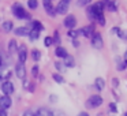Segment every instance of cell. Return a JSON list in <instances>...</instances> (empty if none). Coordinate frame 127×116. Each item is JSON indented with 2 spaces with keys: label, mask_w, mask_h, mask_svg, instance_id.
Wrapping results in <instances>:
<instances>
[{
  "label": "cell",
  "mask_w": 127,
  "mask_h": 116,
  "mask_svg": "<svg viewBox=\"0 0 127 116\" xmlns=\"http://www.w3.org/2000/svg\"><path fill=\"white\" fill-rule=\"evenodd\" d=\"M104 3H101V1H98V3L96 4H92L90 7L88 8V15L90 19H96L98 15L102 14V11H104Z\"/></svg>",
  "instance_id": "obj_1"
},
{
  "label": "cell",
  "mask_w": 127,
  "mask_h": 116,
  "mask_svg": "<svg viewBox=\"0 0 127 116\" xmlns=\"http://www.w3.org/2000/svg\"><path fill=\"white\" fill-rule=\"evenodd\" d=\"M11 10H12V14H14V17L18 18V19H29V17H30V15H29V12L26 11V10L23 8V7L21 6L19 3L12 4Z\"/></svg>",
  "instance_id": "obj_2"
},
{
  "label": "cell",
  "mask_w": 127,
  "mask_h": 116,
  "mask_svg": "<svg viewBox=\"0 0 127 116\" xmlns=\"http://www.w3.org/2000/svg\"><path fill=\"white\" fill-rule=\"evenodd\" d=\"M102 102H104V100H102V97L100 96V94H93V96H90L86 100L85 105H86L88 109H96V108H98Z\"/></svg>",
  "instance_id": "obj_3"
},
{
  "label": "cell",
  "mask_w": 127,
  "mask_h": 116,
  "mask_svg": "<svg viewBox=\"0 0 127 116\" xmlns=\"http://www.w3.org/2000/svg\"><path fill=\"white\" fill-rule=\"evenodd\" d=\"M90 40H92V47L94 49H101L104 47V40H102V36L100 33H94Z\"/></svg>",
  "instance_id": "obj_4"
},
{
  "label": "cell",
  "mask_w": 127,
  "mask_h": 116,
  "mask_svg": "<svg viewBox=\"0 0 127 116\" xmlns=\"http://www.w3.org/2000/svg\"><path fill=\"white\" fill-rule=\"evenodd\" d=\"M70 1L71 0H60L56 6V12L62 15H66L67 11H68V7H70Z\"/></svg>",
  "instance_id": "obj_5"
},
{
  "label": "cell",
  "mask_w": 127,
  "mask_h": 116,
  "mask_svg": "<svg viewBox=\"0 0 127 116\" xmlns=\"http://www.w3.org/2000/svg\"><path fill=\"white\" fill-rule=\"evenodd\" d=\"M42 4H44V8H45V11L48 12V15L55 18L58 12H56V7L52 4V1H51V0H42Z\"/></svg>",
  "instance_id": "obj_6"
},
{
  "label": "cell",
  "mask_w": 127,
  "mask_h": 116,
  "mask_svg": "<svg viewBox=\"0 0 127 116\" xmlns=\"http://www.w3.org/2000/svg\"><path fill=\"white\" fill-rule=\"evenodd\" d=\"M1 91L4 93V96H10V94L14 93V83L11 82V81H4L3 83H1Z\"/></svg>",
  "instance_id": "obj_7"
},
{
  "label": "cell",
  "mask_w": 127,
  "mask_h": 116,
  "mask_svg": "<svg viewBox=\"0 0 127 116\" xmlns=\"http://www.w3.org/2000/svg\"><path fill=\"white\" fill-rule=\"evenodd\" d=\"M12 105V100L10 96H1L0 97V109H3V111H7L10 109Z\"/></svg>",
  "instance_id": "obj_8"
},
{
  "label": "cell",
  "mask_w": 127,
  "mask_h": 116,
  "mask_svg": "<svg viewBox=\"0 0 127 116\" xmlns=\"http://www.w3.org/2000/svg\"><path fill=\"white\" fill-rule=\"evenodd\" d=\"M63 25H64V28H67L68 30H72V29L75 28V25H77V19H75L74 15H66V18H64V21H63Z\"/></svg>",
  "instance_id": "obj_9"
},
{
  "label": "cell",
  "mask_w": 127,
  "mask_h": 116,
  "mask_svg": "<svg viewBox=\"0 0 127 116\" xmlns=\"http://www.w3.org/2000/svg\"><path fill=\"white\" fill-rule=\"evenodd\" d=\"M18 56H19V63L25 64L26 59H28V48H26L25 44H22L21 47H18Z\"/></svg>",
  "instance_id": "obj_10"
},
{
  "label": "cell",
  "mask_w": 127,
  "mask_h": 116,
  "mask_svg": "<svg viewBox=\"0 0 127 116\" xmlns=\"http://www.w3.org/2000/svg\"><path fill=\"white\" fill-rule=\"evenodd\" d=\"M15 75H17L19 79H25L26 78V67H25V64L18 63L17 66H15Z\"/></svg>",
  "instance_id": "obj_11"
},
{
  "label": "cell",
  "mask_w": 127,
  "mask_h": 116,
  "mask_svg": "<svg viewBox=\"0 0 127 116\" xmlns=\"http://www.w3.org/2000/svg\"><path fill=\"white\" fill-rule=\"evenodd\" d=\"M81 34H83V36L86 37V38H92V36L94 34V28L92 25L89 26H83L82 29H81Z\"/></svg>",
  "instance_id": "obj_12"
},
{
  "label": "cell",
  "mask_w": 127,
  "mask_h": 116,
  "mask_svg": "<svg viewBox=\"0 0 127 116\" xmlns=\"http://www.w3.org/2000/svg\"><path fill=\"white\" fill-rule=\"evenodd\" d=\"M36 116H55V113L49 109V108H45V107H41L38 111L36 112Z\"/></svg>",
  "instance_id": "obj_13"
},
{
  "label": "cell",
  "mask_w": 127,
  "mask_h": 116,
  "mask_svg": "<svg viewBox=\"0 0 127 116\" xmlns=\"http://www.w3.org/2000/svg\"><path fill=\"white\" fill-rule=\"evenodd\" d=\"M7 49H8V53H15L18 51V45H17V41H15L14 38H11L8 41V44H7Z\"/></svg>",
  "instance_id": "obj_14"
},
{
  "label": "cell",
  "mask_w": 127,
  "mask_h": 116,
  "mask_svg": "<svg viewBox=\"0 0 127 116\" xmlns=\"http://www.w3.org/2000/svg\"><path fill=\"white\" fill-rule=\"evenodd\" d=\"M55 55L58 56V58H60V59H66L67 56H68V53H67L66 48H63V47H58V48L55 49Z\"/></svg>",
  "instance_id": "obj_15"
},
{
  "label": "cell",
  "mask_w": 127,
  "mask_h": 116,
  "mask_svg": "<svg viewBox=\"0 0 127 116\" xmlns=\"http://www.w3.org/2000/svg\"><path fill=\"white\" fill-rule=\"evenodd\" d=\"M29 26H21V28H17L15 29V34L17 36H29Z\"/></svg>",
  "instance_id": "obj_16"
},
{
  "label": "cell",
  "mask_w": 127,
  "mask_h": 116,
  "mask_svg": "<svg viewBox=\"0 0 127 116\" xmlns=\"http://www.w3.org/2000/svg\"><path fill=\"white\" fill-rule=\"evenodd\" d=\"M1 29H3L4 33H10V31L14 29V23H12L11 21H4V22L1 23Z\"/></svg>",
  "instance_id": "obj_17"
},
{
  "label": "cell",
  "mask_w": 127,
  "mask_h": 116,
  "mask_svg": "<svg viewBox=\"0 0 127 116\" xmlns=\"http://www.w3.org/2000/svg\"><path fill=\"white\" fill-rule=\"evenodd\" d=\"M94 86H96V89H97L98 91H101L102 89L105 87V81H104V78H101V77L96 78V81H94Z\"/></svg>",
  "instance_id": "obj_18"
},
{
  "label": "cell",
  "mask_w": 127,
  "mask_h": 116,
  "mask_svg": "<svg viewBox=\"0 0 127 116\" xmlns=\"http://www.w3.org/2000/svg\"><path fill=\"white\" fill-rule=\"evenodd\" d=\"M63 64H64V67H70V68H72V67H75V59L72 58L71 55H68L63 60Z\"/></svg>",
  "instance_id": "obj_19"
},
{
  "label": "cell",
  "mask_w": 127,
  "mask_h": 116,
  "mask_svg": "<svg viewBox=\"0 0 127 116\" xmlns=\"http://www.w3.org/2000/svg\"><path fill=\"white\" fill-rule=\"evenodd\" d=\"M105 8L108 10V11H111V12H115V11H118V1H115V0H109L107 3V7Z\"/></svg>",
  "instance_id": "obj_20"
},
{
  "label": "cell",
  "mask_w": 127,
  "mask_h": 116,
  "mask_svg": "<svg viewBox=\"0 0 127 116\" xmlns=\"http://www.w3.org/2000/svg\"><path fill=\"white\" fill-rule=\"evenodd\" d=\"M127 67V64L124 63V60H122V59L116 58V68H118V71H124Z\"/></svg>",
  "instance_id": "obj_21"
},
{
  "label": "cell",
  "mask_w": 127,
  "mask_h": 116,
  "mask_svg": "<svg viewBox=\"0 0 127 116\" xmlns=\"http://www.w3.org/2000/svg\"><path fill=\"white\" fill-rule=\"evenodd\" d=\"M38 37H40V31L32 28V29H30V31H29V38H30L32 41H36V40L38 38Z\"/></svg>",
  "instance_id": "obj_22"
},
{
  "label": "cell",
  "mask_w": 127,
  "mask_h": 116,
  "mask_svg": "<svg viewBox=\"0 0 127 116\" xmlns=\"http://www.w3.org/2000/svg\"><path fill=\"white\" fill-rule=\"evenodd\" d=\"M32 59H33L34 61H40V59H41V52H40L38 49H33L32 51Z\"/></svg>",
  "instance_id": "obj_23"
},
{
  "label": "cell",
  "mask_w": 127,
  "mask_h": 116,
  "mask_svg": "<svg viewBox=\"0 0 127 116\" xmlns=\"http://www.w3.org/2000/svg\"><path fill=\"white\" fill-rule=\"evenodd\" d=\"M52 78H53V81L55 82H58V83H64V78H63V75H60V74H58V72H53L52 74Z\"/></svg>",
  "instance_id": "obj_24"
},
{
  "label": "cell",
  "mask_w": 127,
  "mask_h": 116,
  "mask_svg": "<svg viewBox=\"0 0 127 116\" xmlns=\"http://www.w3.org/2000/svg\"><path fill=\"white\" fill-rule=\"evenodd\" d=\"M32 25H33V29H36V30H38V31H41V30H44V25H42L41 22H38V21H33L32 22Z\"/></svg>",
  "instance_id": "obj_25"
},
{
  "label": "cell",
  "mask_w": 127,
  "mask_h": 116,
  "mask_svg": "<svg viewBox=\"0 0 127 116\" xmlns=\"http://www.w3.org/2000/svg\"><path fill=\"white\" fill-rule=\"evenodd\" d=\"M28 7L30 10H36L38 7V0H28Z\"/></svg>",
  "instance_id": "obj_26"
},
{
  "label": "cell",
  "mask_w": 127,
  "mask_h": 116,
  "mask_svg": "<svg viewBox=\"0 0 127 116\" xmlns=\"http://www.w3.org/2000/svg\"><path fill=\"white\" fill-rule=\"evenodd\" d=\"M113 31H115V33L118 34V37H119V38L127 40V38H126V33H124L123 30H120V29H119V28H113Z\"/></svg>",
  "instance_id": "obj_27"
},
{
  "label": "cell",
  "mask_w": 127,
  "mask_h": 116,
  "mask_svg": "<svg viewBox=\"0 0 127 116\" xmlns=\"http://www.w3.org/2000/svg\"><path fill=\"white\" fill-rule=\"evenodd\" d=\"M81 34V30H75V29H72V30H68V37H71V38H78V36Z\"/></svg>",
  "instance_id": "obj_28"
},
{
  "label": "cell",
  "mask_w": 127,
  "mask_h": 116,
  "mask_svg": "<svg viewBox=\"0 0 127 116\" xmlns=\"http://www.w3.org/2000/svg\"><path fill=\"white\" fill-rule=\"evenodd\" d=\"M44 44H45V47H51V45L53 44V37H51V36L45 37V38H44Z\"/></svg>",
  "instance_id": "obj_29"
},
{
  "label": "cell",
  "mask_w": 127,
  "mask_h": 116,
  "mask_svg": "<svg viewBox=\"0 0 127 116\" xmlns=\"http://www.w3.org/2000/svg\"><path fill=\"white\" fill-rule=\"evenodd\" d=\"M90 3H92V0H78V1H77V6L85 7V6H88V4H90Z\"/></svg>",
  "instance_id": "obj_30"
},
{
  "label": "cell",
  "mask_w": 127,
  "mask_h": 116,
  "mask_svg": "<svg viewBox=\"0 0 127 116\" xmlns=\"http://www.w3.org/2000/svg\"><path fill=\"white\" fill-rule=\"evenodd\" d=\"M96 21H97V22H98L101 26H104V25H105V18H104V14L98 15V17L96 18Z\"/></svg>",
  "instance_id": "obj_31"
},
{
  "label": "cell",
  "mask_w": 127,
  "mask_h": 116,
  "mask_svg": "<svg viewBox=\"0 0 127 116\" xmlns=\"http://www.w3.org/2000/svg\"><path fill=\"white\" fill-rule=\"evenodd\" d=\"M38 71H40L38 66H34V67H32V75H33V77H38Z\"/></svg>",
  "instance_id": "obj_32"
},
{
  "label": "cell",
  "mask_w": 127,
  "mask_h": 116,
  "mask_svg": "<svg viewBox=\"0 0 127 116\" xmlns=\"http://www.w3.org/2000/svg\"><path fill=\"white\" fill-rule=\"evenodd\" d=\"M55 67L58 68V71H64V68H66V67H64V64L59 63V61H56V63H55Z\"/></svg>",
  "instance_id": "obj_33"
},
{
  "label": "cell",
  "mask_w": 127,
  "mask_h": 116,
  "mask_svg": "<svg viewBox=\"0 0 127 116\" xmlns=\"http://www.w3.org/2000/svg\"><path fill=\"white\" fill-rule=\"evenodd\" d=\"M22 116H36V112H33V111L28 109V111H25V112H23Z\"/></svg>",
  "instance_id": "obj_34"
},
{
  "label": "cell",
  "mask_w": 127,
  "mask_h": 116,
  "mask_svg": "<svg viewBox=\"0 0 127 116\" xmlns=\"http://www.w3.org/2000/svg\"><path fill=\"white\" fill-rule=\"evenodd\" d=\"M53 42H56V44H60V38H59V33H58V31H55V37H53Z\"/></svg>",
  "instance_id": "obj_35"
},
{
  "label": "cell",
  "mask_w": 127,
  "mask_h": 116,
  "mask_svg": "<svg viewBox=\"0 0 127 116\" xmlns=\"http://www.w3.org/2000/svg\"><path fill=\"white\" fill-rule=\"evenodd\" d=\"M109 109L112 111L113 113H116V112H118V109H116V105H115V102H111V104H109Z\"/></svg>",
  "instance_id": "obj_36"
},
{
  "label": "cell",
  "mask_w": 127,
  "mask_h": 116,
  "mask_svg": "<svg viewBox=\"0 0 127 116\" xmlns=\"http://www.w3.org/2000/svg\"><path fill=\"white\" fill-rule=\"evenodd\" d=\"M112 85H113V87H118L119 86V79L118 78H113L112 79Z\"/></svg>",
  "instance_id": "obj_37"
},
{
  "label": "cell",
  "mask_w": 127,
  "mask_h": 116,
  "mask_svg": "<svg viewBox=\"0 0 127 116\" xmlns=\"http://www.w3.org/2000/svg\"><path fill=\"white\" fill-rule=\"evenodd\" d=\"M8 113H7V111H3V109H0V116H7Z\"/></svg>",
  "instance_id": "obj_38"
},
{
  "label": "cell",
  "mask_w": 127,
  "mask_h": 116,
  "mask_svg": "<svg viewBox=\"0 0 127 116\" xmlns=\"http://www.w3.org/2000/svg\"><path fill=\"white\" fill-rule=\"evenodd\" d=\"M72 45H74V47L77 48L78 45H79V42H78V40H72Z\"/></svg>",
  "instance_id": "obj_39"
},
{
  "label": "cell",
  "mask_w": 127,
  "mask_h": 116,
  "mask_svg": "<svg viewBox=\"0 0 127 116\" xmlns=\"http://www.w3.org/2000/svg\"><path fill=\"white\" fill-rule=\"evenodd\" d=\"M49 100H51L52 102H53V101H58V97H56V96H51V97H49Z\"/></svg>",
  "instance_id": "obj_40"
},
{
  "label": "cell",
  "mask_w": 127,
  "mask_h": 116,
  "mask_svg": "<svg viewBox=\"0 0 127 116\" xmlns=\"http://www.w3.org/2000/svg\"><path fill=\"white\" fill-rule=\"evenodd\" d=\"M78 116H90V115H89L88 112H81V113H79V115H78Z\"/></svg>",
  "instance_id": "obj_41"
},
{
  "label": "cell",
  "mask_w": 127,
  "mask_h": 116,
  "mask_svg": "<svg viewBox=\"0 0 127 116\" xmlns=\"http://www.w3.org/2000/svg\"><path fill=\"white\" fill-rule=\"evenodd\" d=\"M123 60H124V63L127 64V51L124 52V58H123Z\"/></svg>",
  "instance_id": "obj_42"
},
{
  "label": "cell",
  "mask_w": 127,
  "mask_h": 116,
  "mask_svg": "<svg viewBox=\"0 0 127 116\" xmlns=\"http://www.w3.org/2000/svg\"><path fill=\"white\" fill-rule=\"evenodd\" d=\"M0 79H1V71H0Z\"/></svg>",
  "instance_id": "obj_43"
},
{
  "label": "cell",
  "mask_w": 127,
  "mask_h": 116,
  "mask_svg": "<svg viewBox=\"0 0 127 116\" xmlns=\"http://www.w3.org/2000/svg\"><path fill=\"white\" fill-rule=\"evenodd\" d=\"M124 116H127V111H126V113H124Z\"/></svg>",
  "instance_id": "obj_44"
},
{
  "label": "cell",
  "mask_w": 127,
  "mask_h": 116,
  "mask_svg": "<svg viewBox=\"0 0 127 116\" xmlns=\"http://www.w3.org/2000/svg\"><path fill=\"white\" fill-rule=\"evenodd\" d=\"M126 38H127V33H126Z\"/></svg>",
  "instance_id": "obj_45"
},
{
  "label": "cell",
  "mask_w": 127,
  "mask_h": 116,
  "mask_svg": "<svg viewBox=\"0 0 127 116\" xmlns=\"http://www.w3.org/2000/svg\"><path fill=\"white\" fill-rule=\"evenodd\" d=\"M0 64H1V60H0Z\"/></svg>",
  "instance_id": "obj_46"
},
{
  "label": "cell",
  "mask_w": 127,
  "mask_h": 116,
  "mask_svg": "<svg viewBox=\"0 0 127 116\" xmlns=\"http://www.w3.org/2000/svg\"><path fill=\"white\" fill-rule=\"evenodd\" d=\"M51 1H52V0H51Z\"/></svg>",
  "instance_id": "obj_47"
}]
</instances>
